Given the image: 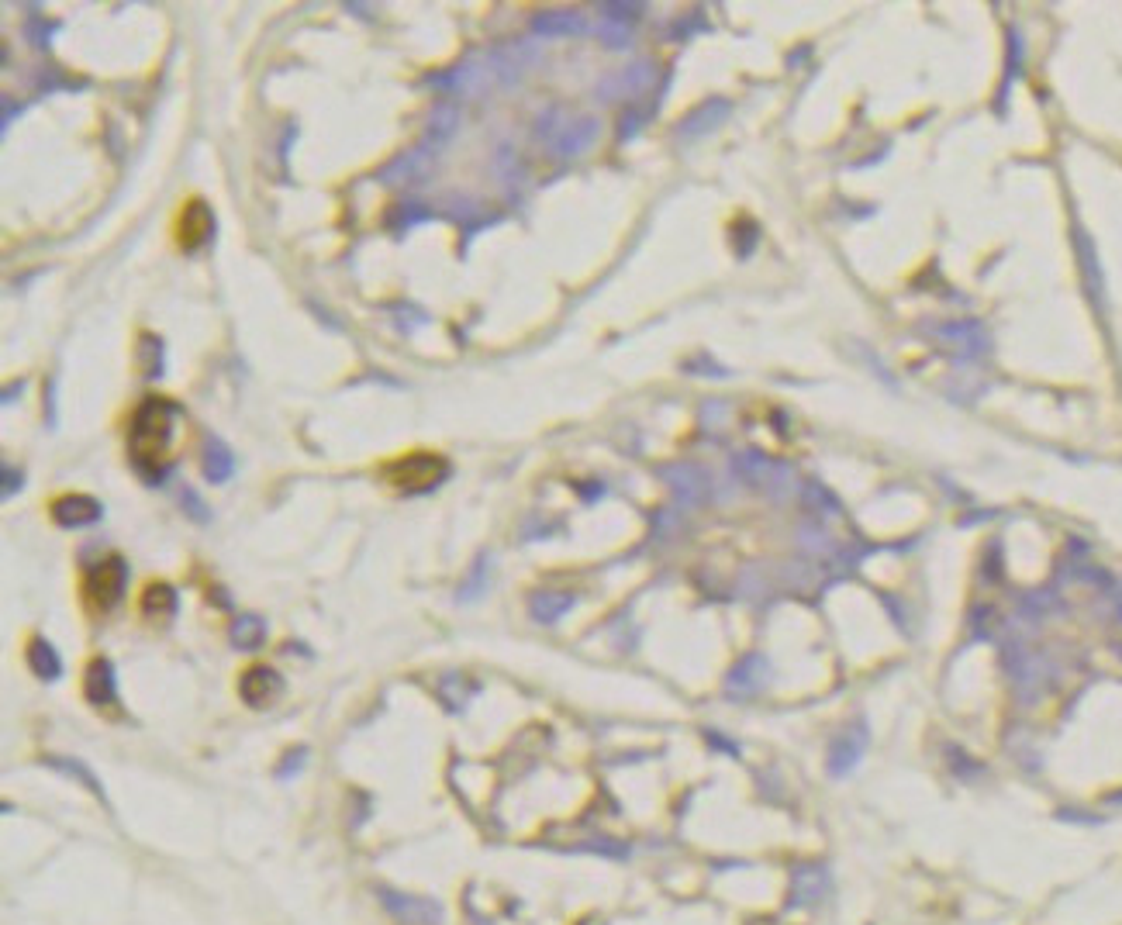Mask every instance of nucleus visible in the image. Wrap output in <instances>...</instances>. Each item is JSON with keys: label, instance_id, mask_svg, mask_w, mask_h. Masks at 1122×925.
I'll use <instances>...</instances> for the list:
<instances>
[{"label": "nucleus", "instance_id": "nucleus-3", "mask_svg": "<svg viewBox=\"0 0 1122 925\" xmlns=\"http://www.w3.org/2000/svg\"><path fill=\"white\" fill-rule=\"evenodd\" d=\"M125 591H128V563H125V556H118V553L104 556V560L94 563V567L87 570V577H83V601H87V608L97 611V615H108V611L118 608Z\"/></svg>", "mask_w": 1122, "mask_h": 925}, {"label": "nucleus", "instance_id": "nucleus-1", "mask_svg": "<svg viewBox=\"0 0 1122 925\" xmlns=\"http://www.w3.org/2000/svg\"><path fill=\"white\" fill-rule=\"evenodd\" d=\"M183 408L173 397H142L128 425V456L142 480L152 487L163 484L173 470V446H177Z\"/></svg>", "mask_w": 1122, "mask_h": 925}, {"label": "nucleus", "instance_id": "nucleus-17", "mask_svg": "<svg viewBox=\"0 0 1122 925\" xmlns=\"http://www.w3.org/2000/svg\"><path fill=\"white\" fill-rule=\"evenodd\" d=\"M59 25H45V18H28V25H25V35L32 38V45L35 49H49V35L56 32Z\"/></svg>", "mask_w": 1122, "mask_h": 925}, {"label": "nucleus", "instance_id": "nucleus-18", "mask_svg": "<svg viewBox=\"0 0 1122 925\" xmlns=\"http://www.w3.org/2000/svg\"><path fill=\"white\" fill-rule=\"evenodd\" d=\"M180 504H183V511H187L190 518H194V522H211V515H208V504H204L201 498H197V491H190V487H183V494H180Z\"/></svg>", "mask_w": 1122, "mask_h": 925}, {"label": "nucleus", "instance_id": "nucleus-19", "mask_svg": "<svg viewBox=\"0 0 1122 925\" xmlns=\"http://www.w3.org/2000/svg\"><path fill=\"white\" fill-rule=\"evenodd\" d=\"M304 760H308V749H304V746H297L294 753H287V756H284V763H280L277 777H280V781H287L290 774H297V770L304 767Z\"/></svg>", "mask_w": 1122, "mask_h": 925}, {"label": "nucleus", "instance_id": "nucleus-2", "mask_svg": "<svg viewBox=\"0 0 1122 925\" xmlns=\"http://www.w3.org/2000/svg\"><path fill=\"white\" fill-rule=\"evenodd\" d=\"M449 473H453V466L439 453H404L380 466V477L404 494H429L439 484H446Z\"/></svg>", "mask_w": 1122, "mask_h": 925}, {"label": "nucleus", "instance_id": "nucleus-11", "mask_svg": "<svg viewBox=\"0 0 1122 925\" xmlns=\"http://www.w3.org/2000/svg\"><path fill=\"white\" fill-rule=\"evenodd\" d=\"M28 667H32V674L42 677V680L63 677V660H59L56 646L42 636H35L32 642H28Z\"/></svg>", "mask_w": 1122, "mask_h": 925}, {"label": "nucleus", "instance_id": "nucleus-6", "mask_svg": "<svg viewBox=\"0 0 1122 925\" xmlns=\"http://www.w3.org/2000/svg\"><path fill=\"white\" fill-rule=\"evenodd\" d=\"M284 694V677L277 674L266 663H256V667L242 670L239 677V698L246 701L249 708H270L273 701Z\"/></svg>", "mask_w": 1122, "mask_h": 925}, {"label": "nucleus", "instance_id": "nucleus-10", "mask_svg": "<svg viewBox=\"0 0 1122 925\" xmlns=\"http://www.w3.org/2000/svg\"><path fill=\"white\" fill-rule=\"evenodd\" d=\"M142 615L149 618V622H170L173 615H177L180 608V598L177 591H173L170 584H163V580H156V584H149L142 591Z\"/></svg>", "mask_w": 1122, "mask_h": 925}, {"label": "nucleus", "instance_id": "nucleus-5", "mask_svg": "<svg viewBox=\"0 0 1122 925\" xmlns=\"http://www.w3.org/2000/svg\"><path fill=\"white\" fill-rule=\"evenodd\" d=\"M52 522L59 529H90L104 518V504L90 494H59L56 501L49 504Z\"/></svg>", "mask_w": 1122, "mask_h": 925}, {"label": "nucleus", "instance_id": "nucleus-16", "mask_svg": "<svg viewBox=\"0 0 1122 925\" xmlns=\"http://www.w3.org/2000/svg\"><path fill=\"white\" fill-rule=\"evenodd\" d=\"M536 28L546 35H567V32H580L584 21H580L577 14H543V18L536 21Z\"/></svg>", "mask_w": 1122, "mask_h": 925}, {"label": "nucleus", "instance_id": "nucleus-7", "mask_svg": "<svg viewBox=\"0 0 1122 925\" xmlns=\"http://www.w3.org/2000/svg\"><path fill=\"white\" fill-rule=\"evenodd\" d=\"M215 235V214L204 201H187L177 218V246L183 252H197Z\"/></svg>", "mask_w": 1122, "mask_h": 925}, {"label": "nucleus", "instance_id": "nucleus-15", "mask_svg": "<svg viewBox=\"0 0 1122 925\" xmlns=\"http://www.w3.org/2000/svg\"><path fill=\"white\" fill-rule=\"evenodd\" d=\"M570 605H574V601H570L567 594H539V598L532 601V615H536L539 622H553V618H560Z\"/></svg>", "mask_w": 1122, "mask_h": 925}, {"label": "nucleus", "instance_id": "nucleus-21", "mask_svg": "<svg viewBox=\"0 0 1122 925\" xmlns=\"http://www.w3.org/2000/svg\"><path fill=\"white\" fill-rule=\"evenodd\" d=\"M14 491H21V473H14V466H4V498H11Z\"/></svg>", "mask_w": 1122, "mask_h": 925}, {"label": "nucleus", "instance_id": "nucleus-13", "mask_svg": "<svg viewBox=\"0 0 1122 925\" xmlns=\"http://www.w3.org/2000/svg\"><path fill=\"white\" fill-rule=\"evenodd\" d=\"M232 473H235L232 449H228L221 439L204 442V477H208L211 484H225V480H232Z\"/></svg>", "mask_w": 1122, "mask_h": 925}, {"label": "nucleus", "instance_id": "nucleus-14", "mask_svg": "<svg viewBox=\"0 0 1122 925\" xmlns=\"http://www.w3.org/2000/svg\"><path fill=\"white\" fill-rule=\"evenodd\" d=\"M228 639H232L235 649H246V653H253L266 642V622L259 615H239L232 622V629H228Z\"/></svg>", "mask_w": 1122, "mask_h": 925}, {"label": "nucleus", "instance_id": "nucleus-9", "mask_svg": "<svg viewBox=\"0 0 1122 925\" xmlns=\"http://www.w3.org/2000/svg\"><path fill=\"white\" fill-rule=\"evenodd\" d=\"M83 694L94 708H108L118 701V677H114V663L104 656H94L83 674Z\"/></svg>", "mask_w": 1122, "mask_h": 925}, {"label": "nucleus", "instance_id": "nucleus-8", "mask_svg": "<svg viewBox=\"0 0 1122 925\" xmlns=\"http://www.w3.org/2000/svg\"><path fill=\"white\" fill-rule=\"evenodd\" d=\"M435 149L439 145H432L429 139H422V145H415V149H408L404 156L394 159L391 166H387L384 173H380V180L384 183H418L429 173L432 159H435Z\"/></svg>", "mask_w": 1122, "mask_h": 925}, {"label": "nucleus", "instance_id": "nucleus-4", "mask_svg": "<svg viewBox=\"0 0 1122 925\" xmlns=\"http://www.w3.org/2000/svg\"><path fill=\"white\" fill-rule=\"evenodd\" d=\"M377 901L384 905V912L391 919H398L401 925H442V905L432 898H418V894H404L394 891L387 884L377 888Z\"/></svg>", "mask_w": 1122, "mask_h": 925}, {"label": "nucleus", "instance_id": "nucleus-20", "mask_svg": "<svg viewBox=\"0 0 1122 925\" xmlns=\"http://www.w3.org/2000/svg\"><path fill=\"white\" fill-rule=\"evenodd\" d=\"M591 135H594V121H584V125L574 128V132L567 135V142H563V149H567V152H577L580 145L591 142Z\"/></svg>", "mask_w": 1122, "mask_h": 925}, {"label": "nucleus", "instance_id": "nucleus-12", "mask_svg": "<svg viewBox=\"0 0 1122 925\" xmlns=\"http://www.w3.org/2000/svg\"><path fill=\"white\" fill-rule=\"evenodd\" d=\"M45 767H52L56 774H63V777H70V781L83 784L90 794H94V798L108 801V794H104V784L97 781L94 770H90L83 760H70V756H45Z\"/></svg>", "mask_w": 1122, "mask_h": 925}]
</instances>
